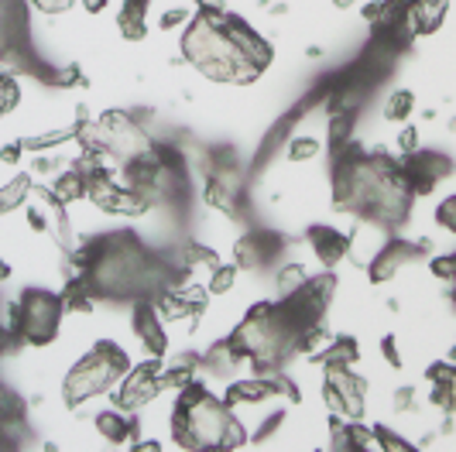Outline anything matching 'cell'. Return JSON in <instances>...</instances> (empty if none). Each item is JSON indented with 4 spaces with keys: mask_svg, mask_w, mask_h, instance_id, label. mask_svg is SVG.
I'll use <instances>...</instances> for the list:
<instances>
[{
    "mask_svg": "<svg viewBox=\"0 0 456 452\" xmlns=\"http://www.w3.org/2000/svg\"><path fill=\"white\" fill-rule=\"evenodd\" d=\"M172 432L183 449H237L244 446V425L230 415L227 401H216L200 377L179 391Z\"/></svg>",
    "mask_w": 456,
    "mask_h": 452,
    "instance_id": "cell-1",
    "label": "cell"
},
{
    "mask_svg": "<svg viewBox=\"0 0 456 452\" xmlns=\"http://www.w3.org/2000/svg\"><path fill=\"white\" fill-rule=\"evenodd\" d=\"M127 370H131L127 353L117 343L103 339V343L93 346V353H86L83 360L69 370L62 398H66L69 408L83 405V401H90L96 394H103V391H110L114 384H120Z\"/></svg>",
    "mask_w": 456,
    "mask_h": 452,
    "instance_id": "cell-2",
    "label": "cell"
},
{
    "mask_svg": "<svg viewBox=\"0 0 456 452\" xmlns=\"http://www.w3.org/2000/svg\"><path fill=\"white\" fill-rule=\"evenodd\" d=\"M66 312L62 295H52L45 288H31L24 292L14 305H7V329L18 333L28 346H45L59 336V322Z\"/></svg>",
    "mask_w": 456,
    "mask_h": 452,
    "instance_id": "cell-3",
    "label": "cell"
},
{
    "mask_svg": "<svg viewBox=\"0 0 456 452\" xmlns=\"http://www.w3.org/2000/svg\"><path fill=\"white\" fill-rule=\"evenodd\" d=\"M161 363L159 357H151L148 363H141L134 370H127L124 374V381L117 387L114 394V405L124 408V411H137V408H144L151 398H159L161 394Z\"/></svg>",
    "mask_w": 456,
    "mask_h": 452,
    "instance_id": "cell-4",
    "label": "cell"
},
{
    "mask_svg": "<svg viewBox=\"0 0 456 452\" xmlns=\"http://www.w3.org/2000/svg\"><path fill=\"white\" fill-rule=\"evenodd\" d=\"M398 168H402V175H405L415 196H429L436 189V182L453 175V161L446 155H436V151H411Z\"/></svg>",
    "mask_w": 456,
    "mask_h": 452,
    "instance_id": "cell-5",
    "label": "cell"
},
{
    "mask_svg": "<svg viewBox=\"0 0 456 452\" xmlns=\"http://www.w3.org/2000/svg\"><path fill=\"white\" fill-rule=\"evenodd\" d=\"M422 254H429V244H409V240H388L385 247L374 254V261H370V281L374 285H381V281H388L395 274L402 271L409 261L415 257H422Z\"/></svg>",
    "mask_w": 456,
    "mask_h": 452,
    "instance_id": "cell-6",
    "label": "cell"
},
{
    "mask_svg": "<svg viewBox=\"0 0 456 452\" xmlns=\"http://www.w3.org/2000/svg\"><path fill=\"white\" fill-rule=\"evenodd\" d=\"M161 322H165V319L159 316L155 302H151V298H137L134 302V333H137V339L144 343V350H148L151 357H165V353H168V333H165Z\"/></svg>",
    "mask_w": 456,
    "mask_h": 452,
    "instance_id": "cell-7",
    "label": "cell"
},
{
    "mask_svg": "<svg viewBox=\"0 0 456 452\" xmlns=\"http://www.w3.org/2000/svg\"><path fill=\"white\" fill-rule=\"evenodd\" d=\"M281 250V240L274 233H248L237 240L233 247V261L237 268H248V271H261L265 264H272Z\"/></svg>",
    "mask_w": 456,
    "mask_h": 452,
    "instance_id": "cell-8",
    "label": "cell"
},
{
    "mask_svg": "<svg viewBox=\"0 0 456 452\" xmlns=\"http://www.w3.org/2000/svg\"><path fill=\"white\" fill-rule=\"evenodd\" d=\"M309 244H313V254L320 257V264H326V268H337L350 254V240L333 226H313L309 230Z\"/></svg>",
    "mask_w": 456,
    "mask_h": 452,
    "instance_id": "cell-9",
    "label": "cell"
},
{
    "mask_svg": "<svg viewBox=\"0 0 456 452\" xmlns=\"http://www.w3.org/2000/svg\"><path fill=\"white\" fill-rule=\"evenodd\" d=\"M450 0H409V31L411 35H433L446 18Z\"/></svg>",
    "mask_w": 456,
    "mask_h": 452,
    "instance_id": "cell-10",
    "label": "cell"
},
{
    "mask_svg": "<svg viewBox=\"0 0 456 452\" xmlns=\"http://www.w3.org/2000/svg\"><path fill=\"white\" fill-rule=\"evenodd\" d=\"M96 432L107 439V442H127L137 432L134 411H124V408H110V411H100L96 415Z\"/></svg>",
    "mask_w": 456,
    "mask_h": 452,
    "instance_id": "cell-11",
    "label": "cell"
},
{
    "mask_svg": "<svg viewBox=\"0 0 456 452\" xmlns=\"http://www.w3.org/2000/svg\"><path fill=\"white\" fill-rule=\"evenodd\" d=\"M148 7H151V0H124L117 28L127 42H141L148 35Z\"/></svg>",
    "mask_w": 456,
    "mask_h": 452,
    "instance_id": "cell-12",
    "label": "cell"
},
{
    "mask_svg": "<svg viewBox=\"0 0 456 452\" xmlns=\"http://www.w3.org/2000/svg\"><path fill=\"white\" fill-rule=\"evenodd\" d=\"M274 398V387L268 377H244L227 387V405H261Z\"/></svg>",
    "mask_w": 456,
    "mask_h": 452,
    "instance_id": "cell-13",
    "label": "cell"
},
{
    "mask_svg": "<svg viewBox=\"0 0 456 452\" xmlns=\"http://www.w3.org/2000/svg\"><path fill=\"white\" fill-rule=\"evenodd\" d=\"M429 384H433V401L439 408H456V367L450 363H433L429 367Z\"/></svg>",
    "mask_w": 456,
    "mask_h": 452,
    "instance_id": "cell-14",
    "label": "cell"
},
{
    "mask_svg": "<svg viewBox=\"0 0 456 452\" xmlns=\"http://www.w3.org/2000/svg\"><path fill=\"white\" fill-rule=\"evenodd\" d=\"M237 363H240V353L233 350V343H230V339H224V343H213V346L206 350L203 370L206 374H213V377H230Z\"/></svg>",
    "mask_w": 456,
    "mask_h": 452,
    "instance_id": "cell-15",
    "label": "cell"
},
{
    "mask_svg": "<svg viewBox=\"0 0 456 452\" xmlns=\"http://www.w3.org/2000/svg\"><path fill=\"white\" fill-rule=\"evenodd\" d=\"M52 192H55L66 206L76 203V199H86V179H83V172H76V168L62 172L59 179L52 182Z\"/></svg>",
    "mask_w": 456,
    "mask_h": 452,
    "instance_id": "cell-16",
    "label": "cell"
},
{
    "mask_svg": "<svg viewBox=\"0 0 456 452\" xmlns=\"http://www.w3.org/2000/svg\"><path fill=\"white\" fill-rule=\"evenodd\" d=\"M28 192H31V175H14L7 185H0V216L18 209L28 199Z\"/></svg>",
    "mask_w": 456,
    "mask_h": 452,
    "instance_id": "cell-17",
    "label": "cell"
},
{
    "mask_svg": "<svg viewBox=\"0 0 456 452\" xmlns=\"http://www.w3.org/2000/svg\"><path fill=\"white\" fill-rule=\"evenodd\" d=\"M24 141V151H52L66 141H76V127H59L52 134H35V137H21Z\"/></svg>",
    "mask_w": 456,
    "mask_h": 452,
    "instance_id": "cell-18",
    "label": "cell"
},
{
    "mask_svg": "<svg viewBox=\"0 0 456 452\" xmlns=\"http://www.w3.org/2000/svg\"><path fill=\"white\" fill-rule=\"evenodd\" d=\"M183 261H185V268H189V271H196V268L213 271V268L220 264V254H216L213 247H206V244H189Z\"/></svg>",
    "mask_w": 456,
    "mask_h": 452,
    "instance_id": "cell-19",
    "label": "cell"
},
{
    "mask_svg": "<svg viewBox=\"0 0 456 452\" xmlns=\"http://www.w3.org/2000/svg\"><path fill=\"white\" fill-rule=\"evenodd\" d=\"M18 103H21V86H18V79H14L11 72H0V120H4L7 113H14Z\"/></svg>",
    "mask_w": 456,
    "mask_h": 452,
    "instance_id": "cell-20",
    "label": "cell"
},
{
    "mask_svg": "<svg viewBox=\"0 0 456 452\" xmlns=\"http://www.w3.org/2000/svg\"><path fill=\"white\" fill-rule=\"evenodd\" d=\"M237 271H240V268H237V261H233V264H224V261H220V264L209 271V285H206V288H209L213 295L230 292V288H233V281H237Z\"/></svg>",
    "mask_w": 456,
    "mask_h": 452,
    "instance_id": "cell-21",
    "label": "cell"
},
{
    "mask_svg": "<svg viewBox=\"0 0 456 452\" xmlns=\"http://www.w3.org/2000/svg\"><path fill=\"white\" fill-rule=\"evenodd\" d=\"M415 110V96L409 90H398L388 96V107H385V117L388 120H405L409 113Z\"/></svg>",
    "mask_w": 456,
    "mask_h": 452,
    "instance_id": "cell-22",
    "label": "cell"
},
{
    "mask_svg": "<svg viewBox=\"0 0 456 452\" xmlns=\"http://www.w3.org/2000/svg\"><path fill=\"white\" fill-rule=\"evenodd\" d=\"M305 268L302 264H289V268H281V274H278V292L281 295H292V292H298L302 285H305Z\"/></svg>",
    "mask_w": 456,
    "mask_h": 452,
    "instance_id": "cell-23",
    "label": "cell"
},
{
    "mask_svg": "<svg viewBox=\"0 0 456 452\" xmlns=\"http://www.w3.org/2000/svg\"><path fill=\"white\" fill-rule=\"evenodd\" d=\"M320 155V141L316 137H296L292 144H289V158L292 161H309Z\"/></svg>",
    "mask_w": 456,
    "mask_h": 452,
    "instance_id": "cell-24",
    "label": "cell"
},
{
    "mask_svg": "<svg viewBox=\"0 0 456 452\" xmlns=\"http://www.w3.org/2000/svg\"><path fill=\"white\" fill-rule=\"evenodd\" d=\"M436 220L446 226V230H453L456 233V196H450L446 203L439 206V213H436Z\"/></svg>",
    "mask_w": 456,
    "mask_h": 452,
    "instance_id": "cell-25",
    "label": "cell"
},
{
    "mask_svg": "<svg viewBox=\"0 0 456 452\" xmlns=\"http://www.w3.org/2000/svg\"><path fill=\"white\" fill-rule=\"evenodd\" d=\"M398 148H402V155L419 151V131H415V127H405V131L398 134Z\"/></svg>",
    "mask_w": 456,
    "mask_h": 452,
    "instance_id": "cell-26",
    "label": "cell"
},
{
    "mask_svg": "<svg viewBox=\"0 0 456 452\" xmlns=\"http://www.w3.org/2000/svg\"><path fill=\"white\" fill-rule=\"evenodd\" d=\"M38 11H45V14H62V11H69L76 0H31Z\"/></svg>",
    "mask_w": 456,
    "mask_h": 452,
    "instance_id": "cell-27",
    "label": "cell"
},
{
    "mask_svg": "<svg viewBox=\"0 0 456 452\" xmlns=\"http://www.w3.org/2000/svg\"><path fill=\"white\" fill-rule=\"evenodd\" d=\"M21 151H24V141L4 144V148H0V161H4V165H18V161H21Z\"/></svg>",
    "mask_w": 456,
    "mask_h": 452,
    "instance_id": "cell-28",
    "label": "cell"
},
{
    "mask_svg": "<svg viewBox=\"0 0 456 452\" xmlns=\"http://www.w3.org/2000/svg\"><path fill=\"white\" fill-rule=\"evenodd\" d=\"M189 21V14H185L183 7H175V11H165V18H161V28L165 31H172V28H183Z\"/></svg>",
    "mask_w": 456,
    "mask_h": 452,
    "instance_id": "cell-29",
    "label": "cell"
},
{
    "mask_svg": "<svg viewBox=\"0 0 456 452\" xmlns=\"http://www.w3.org/2000/svg\"><path fill=\"white\" fill-rule=\"evenodd\" d=\"M28 223H31V230H38V233H42V230L48 226V220L42 216V209H31V213H28Z\"/></svg>",
    "mask_w": 456,
    "mask_h": 452,
    "instance_id": "cell-30",
    "label": "cell"
},
{
    "mask_svg": "<svg viewBox=\"0 0 456 452\" xmlns=\"http://www.w3.org/2000/svg\"><path fill=\"white\" fill-rule=\"evenodd\" d=\"M385 357H388V363H395V367H398V363H402V360H398V350H395V339H385Z\"/></svg>",
    "mask_w": 456,
    "mask_h": 452,
    "instance_id": "cell-31",
    "label": "cell"
},
{
    "mask_svg": "<svg viewBox=\"0 0 456 452\" xmlns=\"http://www.w3.org/2000/svg\"><path fill=\"white\" fill-rule=\"evenodd\" d=\"M196 4H200V11H227L224 0H196Z\"/></svg>",
    "mask_w": 456,
    "mask_h": 452,
    "instance_id": "cell-32",
    "label": "cell"
},
{
    "mask_svg": "<svg viewBox=\"0 0 456 452\" xmlns=\"http://www.w3.org/2000/svg\"><path fill=\"white\" fill-rule=\"evenodd\" d=\"M79 4H83V7L90 11V14H100V11L107 7V0H79Z\"/></svg>",
    "mask_w": 456,
    "mask_h": 452,
    "instance_id": "cell-33",
    "label": "cell"
},
{
    "mask_svg": "<svg viewBox=\"0 0 456 452\" xmlns=\"http://www.w3.org/2000/svg\"><path fill=\"white\" fill-rule=\"evenodd\" d=\"M7 278H11V268H7L4 261H0V281H7Z\"/></svg>",
    "mask_w": 456,
    "mask_h": 452,
    "instance_id": "cell-34",
    "label": "cell"
},
{
    "mask_svg": "<svg viewBox=\"0 0 456 452\" xmlns=\"http://www.w3.org/2000/svg\"><path fill=\"white\" fill-rule=\"evenodd\" d=\"M333 4H337V7H350V4H354V0H333Z\"/></svg>",
    "mask_w": 456,
    "mask_h": 452,
    "instance_id": "cell-35",
    "label": "cell"
},
{
    "mask_svg": "<svg viewBox=\"0 0 456 452\" xmlns=\"http://www.w3.org/2000/svg\"><path fill=\"white\" fill-rule=\"evenodd\" d=\"M450 360H456V343H453V350H450Z\"/></svg>",
    "mask_w": 456,
    "mask_h": 452,
    "instance_id": "cell-36",
    "label": "cell"
}]
</instances>
